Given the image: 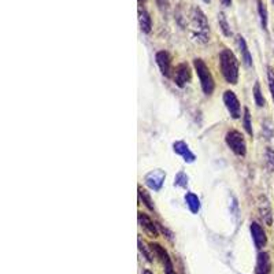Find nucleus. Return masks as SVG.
I'll use <instances>...</instances> for the list:
<instances>
[{
  "mask_svg": "<svg viewBox=\"0 0 274 274\" xmlns=\"http://www.w3.org/2000/svg\"><path fill=\"white\" fill-rule=\"evenodd\" d=\"M258 212L260 220L270 226L273 224V210H272V204H270L269 199L264 195H260L258 198Z\"/></svg>",
  "mask_w": 274,
  "mask_h": 274,
  "instance_id": "11",
  "label": "nucleus"
},
{
  "mask_svg": "<svg viewBox=\"0 0 274 274\" xmlns=\"http://www.w3.org/2000/svg\"><path fill=\"white\" fill-rule=\"evenodd\" d=\"M272 3H274V0H272Z\"/></svg>",
  "mask_w": 274,
  "mask_h": 274,
  "instance_id": "33",
  "label": "nucleus"
},
{
  "mask_svg": "<svg viewBox=\"0 0 274 274\" xmlns=\"http://www.w3.org/2000/svg\"><path fill=\"white\" fill-rule=\"evenodd\" d=\"M188 21L190 26V36L196 42L207 44L210 42V24L200 7L198 6L190 7Z\"/></svg>",
  "mask_w": 274,
  "mask_h": 274,
  "instance_id": "1",
  "label": "nucleus"
},
{
  "mask_svg": "<svg viewBox=\"0 0 274 274\" xmlns=\"http://www.w3.org/2000/svg\"><path fill=\"white\" fill-rule=\"evenodd\" d=\"M242 128H244V132L247 133L248 136H254V128H252V116H251V111L248 107H244L242 110Z\"/></svg>",
  "mask_w": 274,
  "mask_h": 274,
  "instance_id": "21",
  "label": "nucleus"
},
{
  "mask_svg": "<svg viewBox=\"0 0 274 274\" xmlns=\"http://www.w3.org/2000/svg\"><path fill=\"white\" fill-rule=\"evenodd\" d=\"M218 64L225 82L229 85L238 84V77H240V62L232 50L229 48L221 50V52L218 55Z\"/></svg>",
  "mask_w": 274,
  "mask_h": 274,
  "instance_id": "2",
  "label": "nucleus"
},
{
  "mask_svg": "<svg viewBox=\"0 0 274 274\" xmlns=\"http://www.w3.org/2000/svg\"><path fill=\"white\" fill-rule=\"evenodd\" d=\"M164 180H166V173L164 170L154 169L144 176V184L154 192H159L164 186Z\"/></svg>",
  "mask_w": 274,
  "mask_h": 274,
  "instance_id": "9",
  "label": "nucleus"
},
{
  "mask_svg": "<svg viewBox=\"0 0 274 274\" xmlns=\"http://www.w3.org/2000/svg\"><path fill=\"white\" fill-rule=\"evenodd\" d=\"M188 181H190L188 174L181 170V172H178V173L176 174V177H174V186L186 190V186H188Z\"/></svg>",
  "mask_w": 274,
  "mask_h": 274,
  "instance_id": "23",
  "label": "nucleus"
},
{
  "mask_svg": "<svg viewBox=\"0 0 274 274\" xmlns=\"http://www.w3.org/2000/svg\"><path fill=\"white\" fill-rule=\"evenodd\" d=\"M216 21H218V25H220V30H221L224 36H225V37H232L233 36L230 24H229V21H228V16H226V14L224 12V11L218 12V16H216Z\"/></svg>",
  "mask_w": 274,
  "mask_h": 274,
  "instance_id": "20",
  "label": "nucleus"
},
{
  "mask_svg": "<svg viewBox=\"0 0 274 274\" xmlns=\"http://www.w3.org/2000/svg\"><path fill=\"white\" fill-rule=\"evenodd\" d=\"M150 248L152 251L154 256L159 259V262L164 264V269H169V268H173V262H172V258L168 254V251L164 250V247H162L158 242H150Z\"/></svg>",
  "mask_w": 274,
  "mask_h": 274,
  "instance_id": "14",
  "label": "nucleus"
},
{
  "mask_svg": "<svg viewBox=\"0 0 274 274\" xmlns=\"http://www.w3.org/2000/svg\"><path fill=\"white\" fill-rule=\"evenodd\" d=\"M156 2V6H158V10L164 14V16H168L170 11V2L169 0H155Z\"/></svg>",
  "mask_w": 274,
  "mask_h": 274,
  "instance_id": "27",
  "label": "nucleus"
},
{
  "mask_svg": "<svg viewBox=\"0 0 274 274\" xmlns=\"http://www.w3.org/2000/svg\"><path fill=\"white\" fill-rule=\"evenodd\" d=\"M137 246H138V251H140V254L142 255V258L146 259L147 262H150V264H151V262L154 260L152 259L154 254H152V251H151L150 246L147 247V246H146V244L142 242V238H138V240H137Z\"/></svg>",
  "mask_w": 274,
  "mask_h": 274,
  "instance_id": "24",
  "label": "nucleus"
},
{
  "mask_svg": "<svg viewBox=\"0 0 274 274\" xmlns=\"http://www.w3.org/2000/svg\"><path fill=\"white\" fill-rule=\"evenodd\" d=\"M236 44H238V51H240V55H242V62L244 64L246 68H252L254 66V59L252 54L248 48V44L246 42V38L242 34H238L236 36Z\"/></svg>",
  "mask_w": 274,
  "mask_h": 274,
  "instance_id": "13",
  "label": "nucleus"
},
{
  "mask_svg": "<svg viewBox=\"0 0 274 274\" xmlns=\"http://www.w3.org/2000/svg\"><path fill=\"white\" fill-rule=\"evenodd\" d=\"M203 3H206V4H208V3H211V0H202Z\"/></svg>",
  "mask_w": 274,
  "mask_h": 274,
  "instance_id": "32",
  "label": "nucleus"
},
{
  "mask_svg": "<svg viewBox=\"0 0 274 274\" xmlns=\"http://www.w3.org/2000/svg\"><path fill=\"white\" fill-rule=\"evenodd\" d=\"M137 196H138V203H142L150 212H155V203H154L152 198L150 195V192L147 190H144L142 186L137 188Z\"/></svg>",
  "mask_w": 274,
  "mask_h": 274,
  "instance_id": "18",
  "label": "nucleus"
},
{
  "mask_svg": "<svg viewBox=\"0 0 274 274\" xmlns=\"http://www.w3.org/2000/svg\"><path fill=\"white\" fill-rule=\"evenodd\" d=\"M220 2H221V4L224 6V7H230L233 0H220Z\"/></svg>",
  "mask_w": 274,
  "mask_h": 274,
  "instance_id": "29",
  "label": "nucleus"
},
{
  "mask_svg": "<svg viewBox=\"0 0 274 274\" xmlns=\"http://www.w3.org/2000/svg\"><path fill=\"white\" fill-rule=\"evenodd\" d=\"M156 224H158L159 232L162 233V234H164V238H168V240H169V242H173V240H174V234H173V232H172V230H169V229H168V228L164 226V225H162V224H159V222H156Z\"/></svg>",
  "mask_w": 274,
  "mask_h": 274,
  "instance_id": "28",
  "label": "nucleus"
},
{
  "mask_svg": "<svg viewBox=\"0 0 274 274\" xmlns=\"http://www.w3.org/2000/svg\"><path fill=\"white\" fill-rule=\"evenodd\" d=\"M137 221H138V226L142 228L144 233L150 236V238H158L160 232H159L158 224L155 221H152V218L148 216L147 212H142V211H138L137 212Z\"/></svg>",
  "mask_w": 274,
  "mask_h": 274,
  "instance_id": "8",
  "label": "nucleus"
},
{
  "mask_svg": "<svg viewBox=\"0 0 274 274\" xmlns=\"http://www.w3.org/2000/svg\"><path fill=\"white\" fill-rule=\"evenodd\" d=\"M222 100L225 104V108L229 112V116L233 120H238L242 116V103L238 100V95L234 94V90H228L222 95Z\"/></svg>",
  "mask_w": 274,
  "mask_h": 274,
  "instance_id": "5",
  "label": "nucleus"
},
{
  "mask_svg": "<svg viewBox=\"0 0 274 274\" xmlns=\"http://www.w3.org/2000/svg\"><path fill=\"white\" fill-rule=\"evenodd\" d=\"M155 62H156L159 72L164 77H166V78L173 77V58L166 50H160V51L155 54Z\"/></svg>",
  "mask_w": 274,
  "mask_h": 274,
  "instance_id": "6",
  "label": "nucleus"
},
{
  "mask_svg": "<svg viewBox=\"0 0 274 274\" xmlns=\"http://www.w3.org/2000/svg\"><path fill=\"white\" fill-rule=\"evenodd\" d=\"M252 96H254V102H255L256 107L262 108V107H264V106H266V99H264V92H262V88H260L259 81H256V82L254 84Z\"/></svg>",
  "mask_w": 274,
  "mask_h": 274,
  "instance_id": "22",
  "label": "nucleus"
},
{
  "mask_svg": "<svg viewBox=\"0 0 274 274\" xmlns=\"http://www.w3.org/2000/svg\"><path fill=\"white\" fill-rule=\"evenodd\" d=\"M190 80H192V68L186 62H181L174 68L173 81L178 88L186 86L190 82Z\"/></svg>",
  "mask_w": 274,
  "mask_h": 274,
  "instance_id": "7",
  "label": "nucleus"
},
{
  "mask_svg": "<svg viewBox=\"0 0 274 274\" xmlns=\"http://www.w3.org/2000/svg\"><path fill=\"white\" fill-rule=\"evenodd\" d=\"M250 233H251L255 248L256 250H264L266 247V244H268V234L264 232V226L259 222L252 221L250 225Z\"/></svg>",
  "mask_w": 274,
  "mask_h": 274,
  "instance_id": "10",
  "label": "nucleus"
},
{
  "mask_svg": "<svg viewBox=\"0 0 274 274\" xmlns=\"http://www.w3.org/2000/svg\"><path fill=\"white\" fill-rule=\"evenodd\" d=\"M256 11H258L260 26H262L264 30H268V26H269V11H268V7L264 4V0H256Z\"/></svg>",
  "mask_w": 274,
  "mask_h": 274,
  "instance_id": "19",
  "label": "nucleus"
},
{
  "mask_svg": "<svg viewBox=\"0 0 274 274\" xmlns=\"http://www.w3.org/2000/svg\"><path fill=\"white\" fill-rule=\"evenodd\" d=\"M173 151L174 154H177L184 159L185 164H194L196 160V155L190 151V146L182 140H177L173 142Z\"/></svg>",
  "mask_w": 274,
  "mask_h": 274,
  "instance_id": "12",
  "label": "nucleus"
},
{
  "mask_svg": "<svg viewBox=\"0 0 274 274\" xmlns=\"http://www.w3.org/2000/svg\"><path fill=\"white\" fill-rule=\"evenodd\" d=\"M194 68H195L196 76L199 78V82H200V88L203 90V94L206 96H211L216 90V80L212 77V73H211L210 68L207 66L204 60L202 58H195L194 59Z\"/></svg>",
  "mask_w": 274,
  "mask_h": 274,
  "instance_id": "3",
  "label": "nucleus"
},
{
  "mask_svg": "<svg viewBox=\"0 0 274 274\" xmlns=\"http://www.w3.org/2000/svg\"><path fill=\"white\" fill-rule=\"evenodd\" d=\"M264 160H266V166L269 168L270 172H274V150L272 147L266 148V151H264Z\"/></svg>",
  "mask_w": 274,
  "mask_h": 274,
  "instance_id": "25",
  "label": "nucleus"
},
{
  "mask_svg": "<svg viewBox=\"0 0 274 274\" xmlns=\"http://www.w3.org/2000/svg\"><path fill=\"white\" fill-rule=\"evenodd\" d=\"M266 77H268V85H269L270 95H272V99L274 102V68L272 66H268L266 68Z\"/></svg>",
  "mask_w": 274,
  "mask_h": 274,
  "instance_id": "26",
  "label": "nucleus"
},
{
  "mask_svg": "<svg viewBox=\"0 0 274 274\" xmlns=\"http://www.w3.org/2000/svg\"><path fill=\"white\" fill-rule=\"evenodd\" d=\"M137 2H138V7H142V6L146 4V2H147V0H137Z\"/></svg>",
  "mask_w": 274,
  "mask_h": 274,
  "instance_id": "30",
  "label": "nucleus"
},
{
  "mask_svg": "<svg viewBox=\"0 0 274 274\" xmlns=\"http://www.w3.org/2000/svg\"><path fill=\"white\" fill-rule=\"evenodd\" d=\"M272 273V259L269 252L260 251L256 256L255 264V274H270Z\"/></svg>",
  "mask_w": 274,
  "mask_h": 274,
  "instance_id": "15",
  "label": "nucleus"
},
{
  "mask_svg": "<svg viewBox=\"0 0 274 274\" xmlns=\"http://www.w3.org/2000/svg\"><path fill=\"white\" fill-rule=\"evenodd\" d=\"M142 274H154V273H152V272H151V270L146 269V270H144V272H142Z\"/></svg>",
  "mask_w": 274,
  "mask_h": 274,
  "instance_id": "31",
  "label": "nucleus"
},
{
  "mask_svg": "<svg viewBox=\"0 0 274 274\" xmlns=\"http://www.w3.org/2000/svg\"><path fill=\"white\" fill-rule=\"evenodd\" d=\"M184 200L186 207H188V210H190L194 216L199 214V211H200L202 207L199 196L196 195V194H194V192H186L184 195Z\"/></svg>",
  "mask_w": 274,
  "mask_h": 274,
  "instance_id": "17",
  "label": "nucleus"
},
{
  "mask_svg": "<svg viewBox=\"0 0 274 274\" xmlns=\"http://www.w3.org/2000/svg\"><path fill=\"white\" fill-rule=\"evenodd\" d=\"M225 142L228 148L238 158H244L247 155V142L246 137L238 129H229L225 134Z\"/></svg>",
  "mask_w": 274,
  "mask_h": 274,
  "instance_id": "4",
  "label": "nucleus"
},
{
  "mask_svg": "<svg viewBox=\"0 0 274 274\" xmlns=\"http://www.w3.org/2000/svg\"><path fill=\"white\" fill-rule=\"evenodd\" d=\"M138 25L142 32L146 34H150L152 30V18L150 16V12L142 7H138Z\"/></svg>",
  "mask_w": 274,
  "mask_h": 274,
  "instance_id": "16",
  "label": "nucleus"
}]
</instances>
